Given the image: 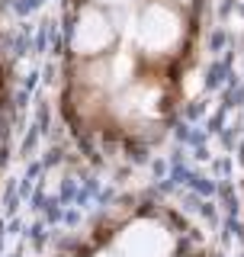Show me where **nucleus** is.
Here are the masks:
<instances>
[{
  "instance_id": "1",
  "label": "nucleus",
  "mask_w": 244,
  "mask_h": 257,
  "mask_svg": "<svg viewBox=\"0 0 244 257\" xmlns=\"http://www.w3.org/2000/svg\"><path fill=\"white\" fill-rule=\"evenodd\" d=\"M135 36H138V45H142L145 52L164 55V52H170V48L180 42L183 23H180V16L170 10V7L151 4V7H145L142 16H138V32Z\"/></svg>"
},
{
  "instance_id": "2",
  "label": "nucleus",
  "mask_w": 244,
  "mask_h": 257,
  "mask_svg": "<svg viewBox=\"0 0 244 257\" xmlns=\"http://www.w3.org/2000/svg\"><path fill=\"white\" fill-rule=\"evenodd\" d=\"M170 251H174V235L151 219L132 222L119 235L122 257H170Z\"/></svg>"
},
{
  "instance_id": "3",
  "label": "nucleus",
  "mask_w": 244,
  "mask_h": 257,
  "mask_svg": "<svg viewBox=\"0 0 244 257\" xmlns=\"http://www.w3.org/2000/svg\"><path fill=\"white\" fill-rule=\"evenodd\" d=\"M112 42V23L100 10H84L74 29V45L80 55H100Z\"/></svg>"
},
{
  "instance_id": "4",
  "label": "nucleus",
  "mask_w": 244,
  "mask_h": 257,
  "mask_svg": "<svg viewBox=\"0 0 244 257\" xmlns=\"http://www.w3.org/2000/svg\"><path fill=\"white\" fill-rule=\"evenodd\" d=\"M100 4H126V0H100Z\"/></svg>"
},
{
  "instance_id": "5",
  "label": "nucleus",
  "mask_w": 244,
  "mask_h": 257,
  "mask_svg": "<svg viewBox=\"0 0 244 257\" xmlns=\"http://www.w3.org/2000/svg\"><path fill=\"white\" fill-rule=\"evenodd\" d=\"M180 4H186V0H180Z\"/></svg>"
}]
</instances>
